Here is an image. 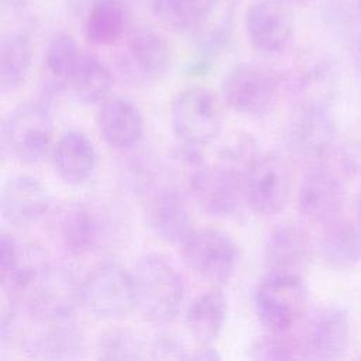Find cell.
Returning a JSON list of instances; mask_svg holds the SVG:
<instances>
[{"label": "cell", "instance_id": "obj_1", "mask_svg": "<svg viewBox=\"0 0 361 361\" xmlns=\"http://www.w3.org/2000/svg\"><path fill=\"white\" fill-rule=\"evenodd\" d=\"M123 210L107 200H73L61 204L51 221L56 244L71 257L113 250L126 235Z\"/></svg>", "mask_w": 361, "mask_h": 361}, {"label": "cell", "instance_id": "obj_2", "mask_svg": "<svg viewBox=\"0 0 361 361\" xmlns=\"http://www.w3.org/2000/svg\"><path fill=\"white\" fill-rule=\"evenodd\" d=\"M8 299L38 323L68 322L82 303V282L68 267L47 261Z\"/></svg>", "mask_w": 361, "mask_h": 361}, {"label": "cell", "instance_id": "obj_3", "mask_svg": "<svg viewBox=\"0 0 361 361\" xmlns=\"http://www.w3.org/2000/svg\"><path fill=\"white\" fill-rule=\"evenodd\" d=\"M251 158L240 145H230L219 161L206 165L189 189L202 212L212 217L226 219L238 213L244 193V173Z\"/></svg>", "mask_w": 361, "mask_h": 361}, {"label": "cell", "instance_id": "obj_4", "mask_svg": "<svg viewBox=\"0 0 361 361\" xmlns=\"http://www.w3.org/2000/svg\"><path fill=\"white\" fill-rule=\"evenodd\" d=\"M135 307L151 323L172 322L185 300V283L176 267L164 255H142L131 274Z\"/></svg>", "mask_w": 361, "mask_h": 361}, {"label": "cell", "instance_id": "obj_5", "mask_svg": "<svg viewBox=\"0 0 361 361\" xmlns=\"http://www.w3.org/2000/svg\"><path fill=\"white\" fill-rule=\"evenodd\" d=\"M252 302L268 331L295 329L309 313V290L300 274L267 271L255 286Z\"/></svg>", "mask_w": 361, "mask_h": 361}, {"label": "cell", "instance_id": "obj_6", "mask_svg": "<svg viewBox=\"0 0 361 361\" xmlns=\"http://www.w3.org/2000/svg\"><path fill=\"white\" fill-rule=\"evenodd\" d=\"M283 89L296 109H330L338 92V71L329 54L300 49L282 73Z\"/></svg>", "mask_w": 361, "mask_h": 361}, {"label": "cell", "instance_id": "obj_7", "mask_svg": "<svg viewBox=\"0 0 361 361\" xmlns=\"http://www.w3.org/2000/svg\"><path fill=\"white\" fill-rule=\"evenodd\" d=\"M282 89V73L254 62L231 66L221 79L223 100L233 111L247 117L271 113Z\"/></svg>", "mask_w": 361, "mask_h": 361}, {"label": "cell", "instance_id": "obj_8", "mask_svg": "<svg viewBox=\"0 0 361 361\" xmlns=\"http://www.w3.org/2000/svg\"><path fill=\"white\" fill-rule=\"evenodd\" d=\"M292 186L290 165L275 152H257L244 173L245 202L261 216L281 213L290 199Z\"/></svg>", "mask_w": 361, "mask_h": 361}, {"label": "cell", "instance_id": "obj_9", "mask_svg": "<svg viewBox=\"0 0 361 361\" xmlns=\"http://www.w3.org/2000/svg\"><path fill=\"white\" fill-rule=\"evenodd\" d=\"M52 118L45 100L21 103L3 124V142L18 161L39 162L51 144Z\"/></svg>", "mask_w": 361, "mask_h": 361}, {"label": "cell", "instance_id": "obj_10", "mask_svg": "<svg viewBox=\"0 0 361 361\" xmlns=\"http://www.w3.org/2000/svg\"><path fill=\"white\" fill-rule=\"evenodd\" d=\"M347 182L345 175L327 159L312 165L298 190V207L302 216L323 226L340 219L345 204Z\"/></svg>", "mask_w": 361, "mask_h": 361}, {"label": "cell", "instance_id": "obj_11", "mask_svg": "<svg viewBox=\"0 0 361 361\" xmlns=\"http://www.w3.org/2000/svg\"><path fill=\"white\" fill-rule=\"evenodd\" d=\"M82 303L99 319H120L135 307L133 276L121 265L103 262L82 281Z\"/></svg>", "mask_w": 361, "mask_h": 361}, {"label": "cell", "instance_id": "obj_12", "mask_svg": "<svg viewBox=\"0 0 361 361\" xmlns=\"http://www.w3.org/2000/svg\"><path fill=\"white\" fill-rule=\"evenodd\" d=\"M171 121L182 142L203 147L221 131V113L214 96L203 87H189L172 100Z\"/></svg>", "mask_w": 361, "mask_h": 361}, {"label": "cell", "instance_id": "obj_13", "mask_svg": "<svg viewBox=\"0 0 361 361\" xmlns=\"http://www.w3.org/2000/svg\"><path fill=\"white\" fill-rule=\"evenodd\" d=\"M182 248L185 261L202 279L216 286L231 279L238 262V250L224 231L212 227L197 228Z\"/></svg>", "mask_w": 361, "mask_h": 361}, {"label": "cell", "instance_id": "obj_14", "mask_svg": "<svg viewBox=\"0 0 361 361\" xmlns=\"http://www.w3.org/2000/svg\"><path fill=\"white\" fill-rule=\"evenodd\" d=\"M298 331L306 358L338 360L351 344V319L338 305H326L305 316Z\"/></svg>", "mask_w": 361, "mask_h": 361}, {"label": "cell", "instance_id": "obj_15", "mask_svg": "<svg viewBox=\"0 0 361 361\" xmlns=\"http://www.w3.org/2000/svg\"><path fill=\"white\" fill-rule=\"evenodd\" d=\"M285 145L312 165L324 161L337 145V126L329 109H296L285 128Z\"/></svg>", "mask_w": 361, "mask_h": 361}, {"label": "cell", "instance_id": "obj_16", "mask_svg": "<svg viewBox=\"0 0 361 361\" xmlns=\"http://www.w3.org/2000/svg\"><path fill=\"white\" fill-rule=\"evenodd\" d=\"M251 45L264 55L282 54L295 35V17L282 0H255L244 16Z\"/></svg>", "mask_w": 361, "mask_h": 361}, {"label": "cell", "instance_id": "obj_17", "mask_svg": "<svg viewBox=\"0 0 361 361\" xmlns=\"http://www.w3.org/2000/svg\"><path fill=\"white\" fill-rule=\"evenodd\" d=\"M186 193L171 182L147 195V217L155 234L168 244L182 245L195 231Z\"/></svg>", "mask_w": 361, "mask_h": 361}, {"label": "cell", "instance_id": "obj_18", "mask_svg": "<svg viewBox=\"0 0 361 361\" xmlns=\"http://www.w3.org/2000/svg\"><path fill=\"white\" fill-rule=\"evenodd\" d=\"M0 207L1 216L7 223L17 227L28 226L48 213L51 196L39 179L18 175L4 183Z\"/></svg>", "mask_w": 361, "mask_h": 361}, {"label": "cell", "instance_id": "obj_19", "mask_svg": "<svg viewBox=\"0 0 361 361\" xmlns=\"http://www.w3.org/2000/svg\"><path fill=\"white\" fill-rule=\"evenodd\" d=\"M313 257V244L309 234L296 224L275 227L267 241L264 259L267 271L300 274L309 267Z\"/></svg>", "mask_w": 361, "mask_h": 361}, {"label": "cell", "instance_id": "obj_20", "mask_svg": "<svg viewBox=\"0 0 361 361\" xmlns=\"http://www.w3.org/2000/svg\"><path fill=\"white\" fill-rule=\"evenodd\" d=\"M124 62L135 78L145 82L157 80L169 71L172 52L159 32L152 28H137L127 41Z\"/></svg>", "mask_w": 361, "mask_h": 361}, {"label": "cell", "instance_id": "obj_21", "mask_svg": "<svg viewBox=\"0 0 361 361\" xmlns=\"http://www.w3.org/2000/svg\"><path fill=\"white\" fill-rule=\"evenodd\" d=\"M99 128L111 148L128 151L138 147L142 138V114L131 100L109 97L99 111Z\"/></svg>", "mask_w": 361, "mask_h": 361}, {"label": "cell", "instance_id": "obj_22", "mask_svg": "<svg viewBox=\"0 0 361 361\" xmlns=\"http://www.w3.org/2000/svg\"><path fill=\"white\" fill-rule=\"evenodd\" d=\"M235 14L237 0H216L193 28L190 34L200 52L197 69L204 71L212 58L227 47L233 35Z\"/></svg>", "mask_w": 361, "mask_h": 361}, {"label": "cell", "instance_id": "obj_23", "mask_svg": "<svg viewBox=\"0 0 361 361\" xmlns=\"http://www.w3.org/2000/svg\"><path fill=\"white\" fill-rule=\"evenodd\" d=\"M96 149L82 131L71 130L61 135L54 148V166L58 175L71 185L83 183L96 168Z\"/></svg>", "mask_w": 361, "mask_h": 361}, {"label": "cell", "instance_id": "obj_24", "mask_svg": "<svg viewBox=\"0 0 361 361\" xmlns=\"http://www.w3.org/2000/svg\"><path fill=\"white\" fill-rule=\"evenodd\" d=\"M65 86L72 97L85 106L103 104L114 86L110 69L93 54L80 52Z\"/></svg>", "mask_w": 361, "mask_h": 361}, {"label": "cell", "instance_id": "obj_25", "mask_svg": "<svg viewBox=\"0 0 361 361\" xmlns=\"http://www.w3.org/2000/svg\"><path fill=\"white\" fill-rule=\"evenodd\" d=\"M320 254L331 269H357L361 265V227L358 223L337 219L324 226Z\"/></svg>", "mask_w": 361, "mask_h": 361}, {"label": "cell", "instance_id": "obj_26", "mask_svg": "<svg viewBox=\"0 0 361 361\" xmlns=\"http://www.w3.org/2000/svg\"><path fill=\"white\" fill-rule=\"evenodd\" d=\"M227 314V298L217 286L197 295L188 306L185 323L199 344H212L221 333Z\"/></svg>", "mask_w": 361, "mask_h": 361}, {"label": "cell", "instance_id": "obj_27", "mask_svg": "<svg viewBox=\"0 0 361 361\" xmlns=\"http://www.w3.org/2000/svg\"><path fill=\"white\" fill-rule=\"evenodd\" d=\"M48 329L24 343V353L34 360H75L83 355L85 337L68 322L48 323Z\"/></svg>", "mask_w": 361, "mask_h": 361}, {"label": "cell", "instance_id": "obj_28", "mask_svg": "<svg viewBox=\"0 0 361 361\" xmlns=\"http://www.w3.org/2000/svg\"><path fill=\"white\" fill-rule=\"evenodd\" d=\"M126 0H94L85 18V38L89 44L107 47L116 44L128 24Z\"/></svg>", "mask_w": 361, "mask_h": 361}, {"label": "cell", "instance_id": "obj_29", "mask_svg": "<svg viewBox=\"0 0 361 361\" xmlns=\"http://www.w3.org/2000/svg\"><path fill=\"white\" fill-rule=\"evenodd\" d=\"M32 62L30 38L23 31H8L0 41V83L3 92H14L27 79Z\"/></svg>", "mask_w": 361, "mask_h": 361}, {"label": "cell", "instance_id": "obj_30", "mask_svg": "<svg viewBox=\"0 0 361 361\" xmlns=\"http://www.w3.org/2000/svg\"><path fill=\"white\" fill-rule=\"evenodd\" d=\"M216 0H152L157 18L178 32H192Z\"/></svg>", "mask_w": 361, "mask_h": 361}, {"label": "cell", "instance_id": "obj_31", "mask_svg": "<svg viewBox=\"0 0 361 361\" xmlns=\"http://www.w3.org/2000/svg\"><path fill=\"white\" fill-rule=\"evenodd\" d=\"M80 51L75 38L68 32L56 34L48 44L45 52V66L51 75V80L59 86H65L71 72L73 71Z\"/></svg>", "mask_w": 361, "mask_h": 361}, {"label": "cell", "instance_id": "obj_32", "mask_svg": "<svg viewBox=\"0 0 361 361\" xmlns=\"http://www.w3.org/2000/svg\"><path fill=\"white\" fill-rule=\"evenodd\" d=\"M133 149L124 151L128 152L127 161L121 169L124 183L137 193H141L147 196L149 192H152L158 185L159 179V172L162 168L157 161L149 154L144 152H133Z\"/></svg>", "mask_w": 361, "mask_h": 361}, {"label": "cell", "instance_id": "obj_33", "mask_svg": "<svg viewBox=\"0 0 361 361\" xmlns=\"http://www.w3.org/2000/svg\"><path fill=\"white\" fill-rule=\"evenodd\" d=\"M141 337L128 329H110L97 343V357L103 360H140L144 357Z\"/></svg>", "mask_w": 361, "mask_h": 361}, {"label": "cell", "instance_id": "obj_34", "mask_svg": "<svg viewBox=\"0 0 361 361\" xmlns=\"http://www.w3.org/2000/svg\"><path fill=\"white\" fill-rule=\"evenodd\" d=\"M254 360H296L306 358L299 333L293 329L286 331H269L254 347Z\"/></svg>", "mask_w": 361, "mask_h": 361}, {"label": "cell", "instance_id": "obj_35", "mask_svg": "<svg viewBox=\"0 0 361 361\" xmlns=\"http://www.w3.org/2000/svg\"><path fill=\"white\" fill-rule=\"evenodd\" d=\"M151 358L155 360H186L190 354L186 353L183 344L169 334H159L151 344Z\"/></svg>", "mask_w": 361, "mask_h": 361}, {"label": "cell", "instance_id": "obj_36", "mask_svg": "<svg viewBox=\"0 0 361 361\" xmlns=\"http://www.w3.org/2000/svg\"><path fill=\"white\" fill-rule=\"evenodd\" d=\"M189 358H195L200 361H217V360H221V355L217 353L216 348L212 347V344H202V347L196 350L193 354H190Z\"/></svg>", "mask_w": 361, "mask_h": 361}, {"label": "cell", "instance_id": "obj_37", "mask_svg": "<svg viewBox=\"0 0 361 361\" xmlns=\"http://www.w3.org/2000/svg\"><path fill=\"white\" fill-rule=\"evenodd\" d=\"M355 216H357V223L361 227V193L358 195V199L355 203Z\"/></svg>", "mask_w": 361, "mask_h": 361}, {"label": "cell", "instance_id": "obj_38", "mask_svg": "<svg viewBox=\"0 0 361 361\" xmlns=\"http://www.w3.org/2000/svg\"><path fill=\"white\" fill-rule=\"evenodd\" d=\"M282 1H285V3H288V4H305V3H307L309 0H282Z\"/></svg>", "mask_w": 361, "mask_h": 361}, {"label": "cell", "instance_id": "obj_39", "mask_svg": "<svg viewBox=\"0 0 361 361\" xmlns=\"http://www.w3.org/2000/svg\"><path fill=\"white\" fill-rule=\"evenodd\" d=\"M357 8H358V13L361 16V0H357Z\"/></svg>", "mask_w": 361, "mask_h": 361}]
</instances>
